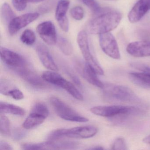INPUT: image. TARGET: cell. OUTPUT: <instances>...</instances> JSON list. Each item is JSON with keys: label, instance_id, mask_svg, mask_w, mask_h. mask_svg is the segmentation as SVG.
Listing matches in <instances>:
<instances>
[{"label": "cell", "instance_id": "1", "mask_svg": "<svg viewBox=\"0 0 150 150\" xmlns=\"http://www.w3.org/2000/svg\"><path fill=\"white\" fill-rule=\"evenodd\" d=\"M104 100L110 103H140L141 100L129 88L113 84L104 85L102 88Z\"/></svg>", "mask_w": 150, "mask_h": 150}, {"label": "cell", "instance_id": "2", "mask_svg": "<svg viewBox=\"0 0 150 150\" xmlns=\"http://www.w3.org/2000/svg\"><path fill=\"white\" fill-rule=\"evenodd\" d=\"M122 15L117 12L101 14L92 20L88 25V30L91 34L101 35L110 32L119 25Z\"/></svg>", "mask_w": 150, "mask_h": 150}, {"label": "cell", "instance_id": "3", "mask_svg": "<svg viewBox=\"0 0 150 150\" xmlns=\"http://www.w3.org/2000/svg\"><path fill=\"white\" fill-rule=\"evenodd\" d=\"M98 132L96 127L93 126H79L69 129H58L53 131L48 136L51 140L63 138L87 139L94 137Z\"/></svg>", "mask_w": 150, "mask_h": 150}, {"label": "cell", "instance_id": "4", "mask_svg": "<svg viewBox=\"0 0 150 150\" xmlns=\"http://www.w3.org/2000/svg\"><path fill=\"white\" fill-rule=\"evenodd\" d=\"M139 110L133 106L118 105L96 106L90 109L91 112L94 115L109 118L121 115H130L137 113Z\"/></svg>", "mask_w": 150, "mask_h": 150}, {"label": "cell", "instance_id": "5", "mask_svg": "<svg viewBox=\"0 0 150 150\" xmlns=\"http://www.w3.org/2000/svg\"><path fill=\"white\" fill-rule=\"evenodd\" d=\"M50 102L57 115L62 119L78 122H86L88 121L87 118L80 115L70 106L57 97H51Z\"/></svg>", "mask_w": 150, "mask_h": 150}, {"label": "cell", "instance_id": "6", "mask_svg": "<svg viewBox=\"0 0 150 150\" xmlns=\"http://www.w3.org/2000/svg\"><path fill=\"white\" fill-rule=\"evenodd\" d=\"M77 42L86 63L91 66L98 75H104L103 70L91 53L87 34L86 31L81 30L79 32L77 36Z\"/></svg>", "mask_w": 150, "mask_h": 150}, {"label": "cell", "instance_id": "7", "mask_svg": "<svg viewBox=\"0 0 150 150\" xmlns=\"http://www.w3.org/2000/svg\"><path fill=\"white\" fill-rule=\"evenodd\" d=\"M100 46L103 52L114 59H120L121 54L115 38L110 32L101 34L99 36Z\"/></svg>", "mask_w": 150, "mask_h": 150}, {"label": "cell", "instance_id": "8", "mask_svg": "<svg viewBox=\"0 0 150 150\" xmlns=\"http://www.w3.org/2000/svg\"><path fill=\"white\" fill-rule=\"evenodd\" d=\"M0 54L2 61L15 71L28 66L27 61L22 56L5 47H1Z\"/></svg>", "mask_w": 150, "mask_h": 150}, {"label": "cell", "instance_id": "9", "mask_svg": "<svg viewBox=\"0 0 150 150\" xmlns=\"http://www.w3.org/2000/svg\"><path fill=\"white\" fill-rule=\"evenodd\" d=\"M39 17L38 13H30L14 18L8 24V32L10 35H14L21 29L25 28Z\"/></svg>", "mask_w": 150, "mask_h": 150}, {"label": "cell", "instance_id": "10", "mask_svg": "<svg viewBox=\"0 0 150 150\" xmlns=\"http://www.w3.org/2000/svg\"><path fill=\"white\" fill-rule=\"evenodd\" d=\"M37 32L44 42L48 45H53L57 42V30L55 25L51 21H45L37 27Z\"/></svg>", "mask_w": 150, "mask_h": 150}, {"label": "cell", "instance_id": "11", "mask_svg": "<svg viewBox=\"0 0 150 150\" xmlns=\"http://www.w3.org/2000/svg\"><path fill=\"white\" fill-rule=\"evenodd\" d=\"M150 10V0H139L128 14L131 23L138 22Z\"/></svg>", "mask_w": 150, "mask_h": 150}, {"label": "cell", "instance_id": "12", "mask_svg": "<svg viewBox=\"0 0 150 150\" xmlns=\"http://www.w3.org/2000/svg\"><path fill=\"white\" fill-rule=\"evenodd\" d=\"M126 51L135 57H150V41H137L128 45Z\"/></svg>", "mask_w": 150, "mask_h": 150}, {"label": "cell", "instance_id": "13", "mask_svg": "<svg viewBox=\"0 0 150 150\" xmlns=\"http://www.w3.org/2000/svg\"><path fill=\"white\" fill-rule=\"evenodd\" d=\"M15 71L18 73L22 79L30 85L40 88L46 86L42 78H40L35 72L31 71V69L28 68V66L19 68Z\"/></svg>", "mask_w": 150, "mask_h": 150}, {"label": "cell", "instance_id": "14", "mask_svg": "<svg viewBox=\"0 0 150 150\" xmlns=\"http://www.w3.org/2000/svg\"><path fill=\"white\" fill-rule=\"evenodd\" d=\"M37 54L45 67L51 71H58V67L53 60L49 49L44 45L39 44L37 46Z\"/></svg>", "mask_w": 150, "mask_h": 150}, {"label": "cell", "instance_id": "15", "mask_svg": "<svg viewBox=\"0 0 150 150\" xmlns=\"http://www.w3.org/2000/svg\"><path fill=\"white\" fill-rule=\"evenodd\" d=\"M68 142H55L53 141H47L38 144H26L22 147L24 150H58L68 149Z\"/></svg>", "mask_w": 150, "mask_h": 150}, {"label": "cell", "instance_id": "16", "mask_svg": "<svg viewBox=\"0 0 150 150\" xmlns=\"http://www.w3.org/2000/svg\"><path fill=\"white\" fill-rule=\"evenodd\" d=\"M83 74L85 79L93 86L102 89L104 86V84L101 82L97 77V73L94 69L86 63L83 69Z\"/></svg>", "mask_w": 150, "mask_h": 150}, {"label": "cell", "instance_id": "17", "mask_svg": "<svg viewBox=\"0 0 150 150\" xmlns=\"http://www.w3.org/2000/svg\"><path fill=\"white\" fill-rule=\"evenodd\" d=\"M42 78L48 83L63 88L67 81L59 74L54 71H45L42 74Z\"/></svg>", "mask_w": 150, "mask_h": 150}, {"label": "cell", "instance_id": "18", "mask_svg": "<svg viewBox=\"0 0 150 150\" xmlns=\"http://www.w3.org/2000/svg\"><path fill=\"white\" fill-rule=\"evenodd\" d=\"M129 77L134 84L145 88H150V75L146 73L131 72Z\"/></svg>", "mask_w": 150, "mask_h": 150}, {"label": "cell", "instance_id": "19", "mask_svg": "<svg viewBox=\"0 0 150 150\" xmlns=\"http://www.w3.org/2000/svg\"><path fill=\"white\" fill-rule=\"evenodd\" d=\"M46 118V117L42 115L30 112L23 124V127L27 129H32L42 124Z\"/></svg>", "mask_w": 150, "mask_h": 150}, {"label": "cell", "instance_id": "20", "mask_svg": "<svg viewBox=\"0 0 150 150\" xmlns=\"http://www.w3.org/2000/svg\"><path fill=\"white\" fill-rule=\"evenodd\" d=\"M0 111L2 114H13L16 115H24L25 110L19 106L8 103L2 102L0 103Z\"/></svg>", "mask_w": 150, "mask_h": 150}, {"label": "cell", "instance_id": "21", "mask_svg": "<svg viewBox=\"0 0 150 150\" xmlns=\"http://www.w3.org/2000/svg\"><path fill=\"white\" fill-rule=\"evenodd\" d=\"M70 4L69 0H60L59 1L55 12V17L57 21L67 18L66 14Z\"/></svg>", "mask_w": 150, "mask_h": 150}, {"label": "cell", "instance_id": "22", "mask_svg": "<svg viewBox=\"0 0 150 150\" xmlns=\"http://www.w3.org/2000/svg\"><path fill=\"white\" fill-rule=\"evenodd\" d=\"M58 45L62 52L66 56H70L72 54L73 48L69 40L65 38L60 37L58 38Z\"/></svg>", "mask_w": 150, "mask_h": 150}, {"label": "cell", "instance_id": "23", "mask_svg": "<svg viewBox=\"0 0 150 150\" xmlns=\"http://www.w3.org/2000/svg\"><path fill=\"white\" fill-rule=\"evenodd\" d=\"M1 16L3 21L8 24L16 17L10 6L7 3H4L2 5L1 9Z\"/></svg>", "mask_w": 150, "mask_h": 150}, {"label": "cell", "instance_id": "24", "mask_svg": "<svg viewBox=\"0 0 150 150\" xmlns=\"http://www.w3.org/2000/svg\"><path fill=\"white\" fill-rule=\"evenodd\" d=\"M35 33L30 29H26L21 35V40L23 44L28 45H32L36 41Z\"/></svg>", "mask_w": 150, "mask_h": 150}, {"label": "cell", "instance_id": "25", "mask_svg": "<svg viewBox=\"0 0 150 150\" xmlns=\"http://www.w3.org/2000/svg\"><path fill=\"white\" fill-rule=\"evenodd\" d=\"M0 132L4 136H8L10 135V121L2 113H1L0 115Z\"/></svg>", "mask_w": 150, "mask_h": 150}, {"label": "cell", "instance_id": "26", "mask_svg": "<svg viewBox=\"0 0 150 150\" xmlns=\"http://www.w3.org/2000/svg\"><path fill=\"white\" fill-rule=\"evenodd\" d=\"M88 7L94 13L98 14L103 12V8L95 0H78Z\"/></svg>", "mask_w": 150, "mask_h": 150}, {"label": "cell", "instance_id": "27", "mask_svg": "<svg viewBox=\"0 0 150 150\" xmlns=\"http://www.w3.org/2000/svg\"><path fill=\"white\" fill-rule=\"evenodd\" d=\"M45 0H12L14 7L18 11H22L25 9L28 3H38Z\"/></svg>", "mask_w": 150, "mask_h": 150}, {"label": "cell", "instance_id": "28", "mask_svg": "<svg viewBox=\"0 0 150 150\" xmlns=\"http://www.w3.org/2000/svg\"><path fill=\"white\" fill-rule=\"evenodd\" d=\"M30 112L42 115L46 118L49 115V110L48 108L44 103L41 102L36 103L32 107Z\"/></svg>", "mask_w": 150, "mask_h": 150}, {"label": "cell", "instance_id": "29", "mask_svg": "<svg viewBox=\"0 0 150 150\" xmlns=\"http://www.w3.org/2000/svg\"><path fill=\"white\" fill-rule=\"evenodd\" d=\"M70 13L72 18L74 20L81 21L84 18L85 12L81 7L77 6L71 9Z\"/></svg>", "mask_w": 150, "mask_h": 150}, {"label": "cell", "instance_id": "30", "mask_svg": "<svg viewBox=\"0 0 150 150\" xmlns=\"http://www.w3.org/2000/svg\"><path fill=\"white\" fill-rule=\"evenodd\" d=\"M15 87L10 81L6 80H1L0 82V91L4 95L7 96L8 93Z\"/></svg>", "mask_w": 150, "mask_h": 150}, {"label": "cell", "instance_id": "31", "mask_svg": "<svg viewBox=\"0 0 150 150\" xmlns=\"http://www.w3.org/2000/svg\"><path fill=\"white\" fill-rule=\"evenodd\" d=\"M111 149L115 150H125L128 149L125 139L122 138H118L114 141L112 144Z\"/></svg>", "mask_w": 150, "mask_h": 150}, {"label": "cell", "instance_id": "32", "mask_svg": "<svg viewBox=\"0 0 150 150\" xmlns=\"http://www.w3.org/2000/svg\"><path fill=\"white\" fill-rule=\"evenodd\" d=\"M7 96L12 97L13 99L16 100H22L24 98V95L22 91L17 88L14 87L11 89L8 93Z\"/></svg>", "mask_w": 150, "mask_h": 150}, {"label": "cell", "instance_id": "33", "mask_svg": "<svg viewBox=\"0 0 150 150\" xmlns=\"http://www.w3.org/2000/svg\"><path fill=\"white\" fill-rule=\"evenodd\" d=\"M131 66L134 68L139 70L141 72L146 73L150 75V67L138 63H132L131 64Z\"/></svg>", "mask_w": 150, "mask_h": 150}, {"label": "cell", "instance_id": "34", "mask_svg": "<svg viewBox=\"0 0 150 150\" xmlns=\"http://www.w3.org/2000/svg\"><path fill=\"white\" fill-rule=\"evenodd\" d=\"M13 149V148L8 143L2 140L0 141V150H12Z\"/></svg>", "mask_w": 150, "mask_h": 150}, {"label": "cell", "instance_id": "35", "mask_svg": "<svg viewBox=\"0 0 150 150\" xmlns=\"http://www.w3.org/2000/svg\"><path fill=\"white\" fill-rule=\"evenodd\" d=\"M143 141L146 144H150V135L144 138L143 139Z\"/></svg>", "mask_w": 150, "mask_h": 150}, {"label": "cell", "instance_id": "36", "mask_svg": "<svg viewBox=\"0 0 150 150\" xmlns=\"http://www.w3.org/2000/svg\"><path fill=\"white\" fill-rule=\"evenodd\" d=\"M90 149H91V150H103V148L102 146H95L94 147H93V148H90Z\"/></svg>", "mask_w": 150, "mask_h": 150}, {"label": "cell", "instance_id": "37", "mask_svg": "<svg viewBox=\"0 0 150 150\" xmlns=\"http://www.w3.org/2000/svg\"><path fill=\"white\" fill-rule=\"evenodd\" d=\"M107 1H117V0H107Z\"/></svg>", "mask_w": 150, "mask_h": 150}]
</instances>
